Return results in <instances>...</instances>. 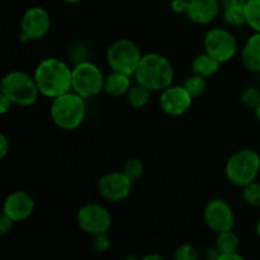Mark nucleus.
I'll list each match as a JSON object with an SVG mask.
<instances>
[{
  "label": "nucleus",
  "instance_id": "f257e3e1",
  "mask_svg": "<svg viewBox=\"0 0 260 260\" xmlns=\"http://www.w3.org/2000/svg\"><path fill=\"white\" fill-rule=\"evenodd\" d=\"M36 84L41 95L53 99L71 90L73 68L57 57H46L35 69Z\"/></svg>",
  "mask_w": 260,
  "mask_h": 260
},
{
  "label": "nucleus",
  "instance_id": "f03ea898",
  "mask_svg": "<svg viewBox=\"0 0 260 260\" xmlns=\"http://www.w3.org/2000/svg\"><path fill=\"white\" fill-rule=\"evenodd\" d=\"M174 74V68L169 58L161 53L149 52L142 55L134 76L137 83L151 91H162L173 84Z\"/></svg>",
  "mask_w": 260,
  "mask_h": 260
},
{
  "label": "nucleus",
  "instance_id": "7ed1b4c3",
  "mask_svg": "<svg viewBox=\"0 0 260 260\" xmlns=\"http://www.w3.org/2000/svg\"><path fill=\"white\" fill-rule=\"evenodd\" d=\"M86 99L70 90L52 99L50 116L53 124L62 131H74L86 116Z\"/></svg>",
  "mask_w": 260,
  "mask_h": 260
},
{
  "label": "nucleus",
  "instance_id": "20e7f679",
  "mask_svg": "<svg viewBox=\"0 0 260 260\" xmlns=\"http://www.w3.org/2000/svg\"><path fill=\"white\" fill-rule=\"evenodd\" d=\"M0 93L9 96L13 104L19 107L33 106L40 95L35 76L20 70L10 71L3 78Z\"/></svg>",
  "mask_w": 260,
  "mask_h": 260
},
{
  "label": "nucleus",
  "instance_id": "39448f33",
  "mask_svg": "<svg viewBox=\"0 0 260 260\" xmlns=\"http://www.w3.org/2000/svg\"><path fill=\"white\" fill-rule=\"evenodd\" d=\"M260 172V155L251 149H241L234 152L225 165L229 182L241 187L254 182Z\"/></svg>",
  "mask_w": 260,
  "mask_h": 260
},
{
  "label": "nucleus",
  "instance_id": "423d86ee",
  "mask_svg": "<svg viewBox=\"0 0 260 260\" xmlns=\"http://www.w3.org/2000/svg\"><path fill=\"white\" fill-rule=\"evenodd\" d=\"M106 58L112 71H118V73L134 76L142 58V53L134 41L121 38V40L114 41L109 46Z\"/></svg>",
  "mask_w": 260,
  "mask_h": 260
},
{
  "label": "nucleus",
  "instance_id": "0eeeda50",
  "mask_svg": "<svg viewBox=\"0 0 260 260\" xmlns=\"http://www.w3.org/2000/svg\"><path fill=\"white\" fill-rule=\"evenodd\" d=\"M104 74L98 65L90 61H83L73 68L71 90L83 98L89 99L103 91Z\"/></svg>",
  "mask_w": 260,
  "mask_h": 260
},
{
  "label": "nucleus",
  "instance_id": "6e6552de",
  "mask_svg": "<svg viewBox=\"0 0 260 260\" xmlns=\"http://www.w3.org/2000/svg\"><path fill=\"white\" fill-rule=\"evenodd\" d=\"M203 47L218 62L225 63L233 60L238 52V41L229 29L212 28L203 38Z\"/></svg>",
  "mask_w": 260,
  "mask_h": 260
},
{
  "label": "nucleus",
  "instance_id": "1a4fd4ad",
  "mask_svg": "<svg viewBox=\"0 0 260 260\" xmlns=\"http://www.w3.org/2000/svg\"><path fill=\"white\" fill-rule=\"evenodd\" d=\"M76 222L83 233L94 236L108 233L112 226V215L99 203H86L79 208Z\"/></svg>",
  "mask_w": 260,
  "mask_h": 260
},
{
  "label": "nucleus",
  "instance_id": "9d476101",
  "mask_svg": "<svg viewBox=\"0 0 260 260\" xmlns=\"http://www.w3.org/2000/svg\"><path fill=\"white\" fill-rule=\"evenodd\" d=\"M51 28V17L42 7H30L20 19V40L23 42L42 40Z\"/></svg>",
  "mask_w": 260,
  "mask_h": 260
},
{
  "label": "nucleus",
  "instance_id": "9b49d317",
  "mask_svg": "<svg viewBox=\"0 0 260 260\" xmlns=\"http://www.w3.org/2000/svg\"><path fill=\"white\" fill-rule=\"evenodd\" d=\"M203 220L206 225L215 234L234 230L235 213L226 201L221 198L211 200L203 210Z\"/></svg>",
  "mask_w": 260,
  "mask_h": 260
},
{
  "label": "nucleus",
  "instance_id": "f8f14e48",
  "mask_svg": "<svg viewBox=\"0 0 260 260\" xmlns=\"http://www.w3.org/2000/svg\"><path fill=\"white\" fill-rule=\"evenodd\" d=\"M132 182L123 172H111L98 180V192L108 202L118 203L126 200L132 190Z\"/></svg>",
  "mask_w": 260,
  "mask_h": 260
},
{
  "label": "nucleus",
  "instance_id": "ddd939ff",
  "mask_svg": "<svg viewBox=\"0 0 260 260\" xmlns=\"http://www.w3.org/2000/svg\"><path fill=\"white\" fill-rule=\"evenodd\" d=\"M193 98L185 90L183 85H174L172 84L160 91L159 106L165 114L172 117H179L187 113L192 107Z\"/></svg>",
  "mask_w": 260,
  "mask_h": 260
},
{
  "label": "nucleus",
  "instance_id": "4468645a",
  "mask_svg": "<svg viewBox=\"0 0 260 260\" xmlns=\"http://www.w3.org/2000/svg\"><path fill=\"white\" fill-rule=\"evenodd\" d=\"M36 203L32 196L25 190H14L10 193L3 205V213L13 222H23L35 212Z\"/></svg>",
  "mask_w": 260,
  "mask_h": 260
},
{
  "label": "nucleus",
  "instance_id": "2eb2a0df",
  "mask_svg": "<svg viewBox=\"0 0 260 260\" xmlns=\"http://www.w3.org/2000/svg\"><path fill=\"white\" fill-rule=\"evenodd\" d=\"M222 5L218 0H188L185 15L194 24L206 25L218 17Z\"/></svg>",
  "mask_w": 260,
  "mask_h": 260
},
{
  "label": "nucleus",
  "instance_id": "dca6fc26",
  "mask_svg": "<svg viewBox=\"0 0 260 260\" xmlns=\"http://www.w3.org/2000/svg\"><path fill=\"white\" fill-rule=\"evenodd\" d=\"M132 76L127 74L118 73V71H112L111 74L104 78L103 91L107 95L112 98H119V96L127 95L128 90L132 86Z\"/></svg>",
  "mask_w": 260,
  "mask_h": 260
},
{
  "label": "nucleus",
  "instance_id": "f3484780",
  "mask_svg": "<svg viewBox=\"0 0 260 260\" xmlns=\"http://www.w3.org/2000/svg\"><path fill=\"white\" fill-rule=\"evenodd\" d=\"M241 60L249 71L260 73V32H255L246 40Z\"/></svg>",
  "mask_w": 260,
  "mask_h": 260
},
{
  "label": "nucleus",
  "instance_id": "a211bd4d",
  "mask_svg": "<svg viewBox=\"0 0 260 260\" xmlns=\"http://www.w3.org/2000/svg\"><path fill=\"white\" fill-rule=\"evenodd\" d=\"M221 62H218L215 57L207 53L205 51L203 53H200L194 57V60L192 61V73L197 74V75L203 76V78H210V76L215 75L218 70H220Z\"/></svg>",
  "mask_w": 260,
  "mask_h": 260
},
{
  "label": "nucleus",
  "instance_id": "6ab92c4d",
  "mask_svg": "<svg viewBox=\"0 0 260 260\" xmlns=\"http://www.w3.org/2000/svg\"><path fill=\"white\" fill-rule=\"evenodd\" d=\"M151 93L152 91L149 88H146V86H144L142 84L136 81V84H134L131 86V89L128 90L126 98L132 108L141 109L147 106V103L150 102V98H151Z\"/></svg>",
  "mask_w": 260,
  "mask_h": 260
},
{
  "label": "nucleus",
  "instance_id": "aec40b11",
  "mask_svg": "<svg viewBox=\"0 0 260 260\" xmlns=\"http://www.w3.org/2000/svg\"><path fill=\"white\" fill-rule=\"evenodd\" d=\"M223 20L228 25L239 28L246 24L245 4H233L223 7Z\"/></svg>",
  "mask_w": 260,
  "mask_h": 260
},
{
  "label": "nucleus",
  "instance_id": "412c9836",
  "mask_svg": "<svg viewBox=\"0 0 260 260\" xmlns=\"http://www.w3.org/2000/svg\"><path fill=\"white\" fill-rule=\"evenodd\" d=\"M239 246H240V240H239V236L234 233V230L217 234L215 248L217 249L218 255L223 253H233V251H238Z\"/></svg>",
  "mask_w": 260,
  "mask_h": 260
},
{
  "label": "nucleus",
  "instance_id": "4be33fe9",
  "mask_svg": "<svg viewBox=\"0 0 260 260\" xmlns=\"http://www.w3.org/2000/svg\"><path fill=\"white\" fill-rule=\"evenodd\" d=\"M183 86L185 88V90L190 94L193 99L200 98L202 94H205L206 89H207V80L203 76L197 75V74L193 73L192 75L188 76L187 79L183 83Z\"/></svg>",
  "mask_w": 260,
  "mask_h": 260
},
{
  "label": "nucleus",
  "instance_id": "5701e85b",
  "mask_svg": "<svg viewBox=\"0 0 260 260\" xmlns=\"http://www.w3.org/2000/svg\"><path fill=\"white\" fill-rule=\"evenodd\" d=\"M246 24L254 30L260 32V0H246Z\"/></svg>",
  "mask_w": 260,
  "mask_h": 260
},
{
  "label": "nucleus",
  "instance_id": "b1692460",
  "mask_svg": "<svg viewBox=\"0 0 260 260\" xmlns=\"http://www.w3.org/2000/svg\"><path fill=\"white\" fill-rule=\"evenodd\" d=\"M241 196H243L244 202L248 206L260 207V183L254 180V182L244 185Z\"/></svg>",
  "mask_w": 260,
  "mask_h": 260
},
{
  "label": "nucleus",
  "instance_id": "393cba45",
  "mask_svg": "<svg viewBox=\"0 0 260 260\" xmlns=\"http://www.w3.org/2000/svg\"><path fill=\"white\" fill-rule=\"evenodd\" d=\"M122 172H123L132 182H136V180H139L140 178L144 175L145 165L139 157H131V159H128L124 162Z\"/></svg>",
  "mask_w": 260,
  "mask_h": 260
},
{
  "label": "nucleus",
  "instance_id": "a878e982",
  "mask_svg": "<svg viewBox=\"0 0 260 260\" xmlns=\"http://www.w3.org/2000/svg\"><path fill=\"white\" fill-rule=\"evenodd\" d=\"M241 103L249 109L255 111L256 107L260 104V90L255 86H248L241 91Z\"/></svg>",
  "mask_w": 260,
  "mask_h": 260
},
{
  "label": "nucleus",
  "instance_id": "bb28decb",
  "mask_svg": "<svg viewBox=\"0 0 260 260\" xmlns=\"http://www.w3.org/2000/svg\"><path fill=\"white\" fill-rule=\"evenodd\" d=\"M175 260H198L200 259V254H198L197 249L194 246L189 245V244H183L179 248L175 250L174 254Z\"/></svg>",
  "mask_w": 260,
  "mask_h": 260
},
{
  "label": "nucleus",
  "instance_id": "cd10ccee",
  "mask_svg": "<svg viewBox=\"0 0 260 260\" xmlns=\"http://www.w3.org/2000/svg\"><path fill=\"white\" fill-rule=\"evenodd\" d=\"M93 248L95 249L98 253H106V251L109 250L112 243L111 238L108 236V233L98 234V235L93 236Z\"/></svg>",
  "mask_w": 260,
  "mask_h": 260
},
{
  "label": "nucleus",
  "instance_id": "c85d7f7f",
  "mask_svg": "<svg viewBox=\"0 0 260 260\" xmlns=\"http://www.w3.org/2000/svg\"><path fill=\"white\" fill-rule=\"evenodd\" d=\"M71 56L76 58V63L83 62V61H86V56H88V51H86V47H84L83 45H78L75 47H71Z\"/></svg>",
  "mask_w": 260,
  "mask_h": 260
},
{
  "label": "nucleus",
  "instance_id": "c756f323",
  "mask_svg": "<svg viewBox=\"0 0 260 260\" xmlns=\"http://www.w3.org/2000/svg\"><path fill=\"white\" fill-rule=\"evenodd\" d=\"M14 223L15 222H13L8 216H5L4 213H3L2 217H0V235L7 236L8 234H10Z\"/></svg>",
  "mask_w": 260,
  "mask_h": 260
},
{
  "label": "nucleus",
  "instance_id": "7c9ffc66",
  "mask_svg": "<svg viewBox=\"0 0 260 260\" xmlns=\"http://www.w3.org/2000/svg\"><path fill=\"white\" fill-rule=\"evenodd\" d=\"M170 8L177 14H185L188 9V0H172Z\"/></svg>",
  "mask_w": 260,
  "mask_h": 260
},
{
  "label": "nucleus",
  "instance_id": "2f4dec72",
  "mask_svg": "<svg viewBox=\"0 0 260 260\" xmlns=\"http://www.w3.org/2000/svg\"><path fill=\"white\" fill-rule=\"evenodd\" d=\"M13 106H14V104H13V102L10 101L9 96L0 93V113L7 114Z\"/></svg>",
  "mask_w": 260,
  "mask_h": 260
},
{
  "label": "nucleus",
  "instance_id": "473e14b6",
  "mask_svg": "<svg viewBox=\"0 0 260 260\" xmlns=\"http://www.w3.org/2000/svg\"><path fill=\"white\" fill-rule=\"evenodd\" d=\"M10 149V142L4 134L0 135V159H5Z\"/></svg>",
  "mask_w": 260,
  "mask_h": 260
},
{
  "label": "nucleus",
  "instance_id": "72a5a7b5",
  "mask_svg": "<svg viewBox=\"0 0 260 260\" xmlns=\"http://www.w3.org/2000/svg\"><path fill=\"white\" fill-rule=\"evenodd\" d=\"M217 260H244V256L240 255L238 251H233V253L220 254Z\"/></svg>",
  "mask_w": 260,
  "mask_h": 260
},
{
  "label": "nucleus",
  "instance_id": "f704fd0d",
  "mask_svg": "<svg viewBox=\"0 0 260 260\" xmlns=\"http://www.w3.org/2000/svg\"><path fill=\"white\" fill-rule=\"evenodd\" d=\"M246 0H222L221 2V5L223 7H228V5H233V4H245Z\"/></svg>",
  "mask_w": 260,
  "mask_h": 260
},
{
  "label": "nucleus",
  "instance_id": "c9c22d12",
  "mask_svg": "<svg viewBox=\"0 0 260 260\" xmlns=\"http://www.w3.org/2000/svg\"><path fill=\"white\" fill-rule=\"evenodd\" d=\"M142 259L144 260H162L164 258H162L161 255H157V254H147V255H145Z\"/></svg>",
  "mask_w": 260,
  "mask_h": 260
},
{
  "label": "nucleus",
  "instance_id": "e433bc0d",
  "mask_svg": "<svg viewBox=\"0 0 260 260\" xmlns=\"http://www.w3.org/2000/svg\"><path fill=\"white\" fill-rule=\"evenodd\" d=\"M254 113H255V117H256V119H258V121L260 122V104L258 107H256L255 108V111H254Z\"/></svg>",
  "mask_w": 260,
  "mask_h": 260
},
{
  "label": "nucleus",
  "instance_id": "4c0bfd02",
  "mask_svg": "<svg viewBox=\"0 0 260 260\" xmlns=\"http://www.w3.org/2000/svg\"><path fill=\"white\" fill-rule=\"evenodd\" d=\"M255 233H256V236H258V238L260 239V218H259L258 222H256V226H255Z\"/></svg>",
  "mask_w": 260,
  "mask_h": 260
},
{
  "label": "nucleus",
  "instance_id": "58836bf2",
  "mask_svg": "<svg viewBox=\"0 0 260 260\" xmlns=\"http://www.w3.org/2000/svg\"><path fill=\"white\" fill-rule=\"evenodd\" d=\"M63 3H68V4H76V3H80L81 0H61Z\"/></svg>",
  "mask_w": 260,
  "mask_h": 260
}]
</instances>
